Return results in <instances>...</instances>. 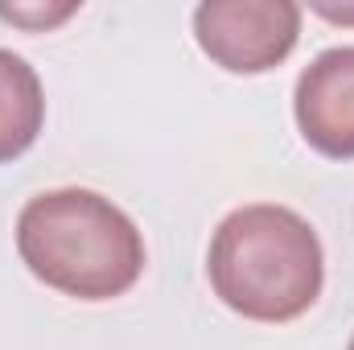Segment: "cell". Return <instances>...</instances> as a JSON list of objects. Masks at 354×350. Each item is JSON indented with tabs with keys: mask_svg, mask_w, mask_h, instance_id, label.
<instances>
[{
	"mask_svg": "<svg viewBox=\"0 0 354 350\" xmlns=\"http://www.w3.org/2000/svg\"><path fill=\"white\" fill-rule=\"evenodd\" d=\"M346 350H354V338H351V347H346Z\"/></svg>",
	"mask_w": 354,
	"mask_h": 350,
	"instance_id": "8",
	"label": "cell"
},
{
	"mask_svg": "<svg viewBox=\"0 0 354 350\" xmlns=\"http://www.w3.org/2000/svg\"><path fill=\"white\" fill-rule=\"evenodd\" d=\"M317 12H322L326 21H342V25H354V8H351V4H342V8H334V4H317Z\"/></svg>",
	"mask_w": 354,
	"mask_h": 350,
	"instance_id": "7",
	"label": "cell"
},
{
	"mask_svg": "<svg viewBox=\"0 0 354 350\" xmlns=\"http://www.w3.org/2000/svg\"><path fill=\"white\" fill-rule=\"evenodd\" d=\"M21 264L54 293L79 301L124 297L145 272L140 227L95 190H46L17 214Z\"/></svg>",
	"mask_w": 354,
	"mask_h": 350,
	"instance_id": "1",
	"label": "cell"
},
{
	"mask_svg": "<svg viewBox=\"0 0 354 350\" xmlns=\"http://www.w3.org/2000/svg\"><path fill=\"white\" fill-rule=\"evenodd\" d=\"M297 128L322 157H354V46L322 50L292 91Z\"/></svg>",
	"mask_w": 354,
	"mask_h": 350,
	"instance_id": "4",
	"label": "cell"
},
{
	"mask_svg": "<svg viewBox=\"0 0 354 350\" xmlns=\"http://www.w3.org/2000/svg\"><path fill=\"white\" fill-rule=\"evenodd\" d=\"M214 297L248 322H297L326 284L317 231L288 206L252 202L231 210L206 252Z\"/></svg>",
	"mask_w": 354,
	"mask_h": 350,
	"instance_id": "2",
	"label": "cell"
},
{
	"mask_svg": "<svg viewBox=\"0 0 354 350\" xmlns=\"http://www.w3.org/2000/svg\"><path fill=\"white\" fill-rule=\"evenodd\" d=\"M75 12V4H62V8H4L0 4V17L4 21H12V25H25V29H46V25H58V21H66Z\"/></svg>",
	"mask_w": 354,
	"mask_h": 350,
	"instance_id": "6",
	"label": "cell"
},
{
	"mask_svg": "<svg viewBox=\"0 0 354 350\" xmlns=\"http://www.w3.org/2000/svg\"><path fill=\"white\" fill-rule=\"evenodd\" d=\"M46 124V91L37 71L0 46V165L33 149Z\"/></svg>",
	"mask_w": 354,
	"mask_h": 350,
	"instance_id": "5",
	"label": "cell"
},
{
	"mask_svg": "<svg viewBox=\"0 0 354 350\" xmlns=\"http://www.w3.org/2000/svg\"><path fill=\"white\" fill-rule=\"evenodd\" d=\"M194 37L210 62L231 75H264L280 66L301 37V4L292 0H206L194 8Z\"/></svg>",
	"mask_w": 354,
	"mask_h": 350,
	"instance_id": "3",
	"label": "cell"
}]
</instances>
